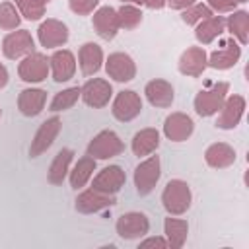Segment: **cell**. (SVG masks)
<instances>
[{"label":"cell","mask_w":249,"mask_h":249,"mask_svg":"<svg viewBox=\"0 0 249 249\" xmlns=\"http://www.w3.org/2000/svg\"><path fill=\"white\" fill-rule=\"evenodd\" d=\"M150 228V222L140 212H126L117 220V233L124 239H136L140 235H146Z\"/></svg>","instance_id":"cell-9"},{"label":"cell","mask_w":249,"mask_h":249,"mask_svg":"<svg viewBox=\"0 0 249 249\" xmlns=\"http://www.w3.org/2000/svg\"><path fill=\"white\" fill-rule=\"evenodd\" d=\"M105 68H107V74L113 80H117V82H130L134 78V74H136L134 60L128 54H124V53H113V54H109Z\"/></svg>","instance_id":"cell-11"},{"label":"cell","mask_w":249,"mask_h":249,"mask_svg":"<svg viewBox=\"0 0 249 249\" xmlns=\"http://www.w3.org/2000/svg\"><path fill=\"white\" fill-rule=\"evenodd\" d=\"M140 111H142V101H140L138 93L132 91V89L121 91V93L117 95L115 103H113V115H115L119 121H123V123L132 121Z\"/></svg>","instance_id":"cell-10"},{"label":"cell","mask_w":249,"mask_h":249,"mask_svg":"<svg viewBox=\"0 0 249 249\" xmlns=\"http://www.w3.org/2000/svg\"><path fill=\"white\" fill-rule=\"evenodd\" d=\"M204 68H206V53H204V49H200V47H191V49H187V51L181 54V58H179V70H181V74H185V76L196 78V76H200V74L204 72Z\"/></svg>","instance_id":"cell-17"},{"label":"cell","mask_w":249,"mask_h":249,"mask_svg":"<svg viewBox=\"0 0 249 249\" xmlns=\"http://www.w3.org/2000/svg\"><path fill=\"white\" fill-rule=\"evenodd\" d=\"M210 16H212V12H210L208 6H204V4H196V6L189 8V10H185V12L181 14V19H183L185 23L193 25V23H196V21H200V19L210 18Z\"/></svg>","instance_id":"cell-35"},{"label":"cell","mask_w":249,"mask_h":249,"mask_svg":"<svg viewBox=\"0 0 249 249\" xmlns=\"http://www.w3.org/2000/svg\"><path fill=\"white\" fill-rule=\"evenodd\" d=\"M226 93H228V84L226 82H218L210 89L198 91L196 97H195V109H196V113L200 117L214 115L218 109H222V105L226 101Z\"/></svg>","instance_id":"cell-2"},{"label":"cell","mask_w":249,"mask_h":249,"mask_svg":"<svg viewBox=\"0 0 249 249\" xmlns=\"http://www.w3.org/2000/svg\"><path fill=\"white\" fill-rule=\"evenodd\" d=\"M228 27L230 31L239 39V43H247V29H249V16L247 12H235L230 16L228 19Z\"/></svg>","instance_id":"cell-30"},{"label":"cell","mask_w":249,"mask_h":249,"mask_svg":"<svg viewBox=\"0 0 249 249\" xmlns=\"http://www.w3.org/2000/svg\"><path fill=\"white\" fill-rule=\"evenodd\" d=\"M161 202L165 206V210L169 214H183L187 212V208L191 206V189L185 181L181 179H173L165 185L163 195H161Z\"/></svg>","instance_id":"cell-1"},{"label":"cell","mask_w":249,"mask_h":249,"mask_svg":"<svg viewBox=\"0 0 249 249\" xmlns=\"http://www.w3.org/2000/svg\"><path fill=\"white\" fill-rule=\"evenodd\" d=\"M37 35H39V41L43 47H47V49L60 47L68 41V27L58 19H47L41 23Z\"/></svg>","instance_id":"cell-12"},{"label":"cell","mask_w":249,"mask_h":249,"mask_svg":"<svg viewBox=\"0 0 249 249\" xmlns=\"http://www.w3.org/2000/svg\"><path fill=\"white\" fill-rule=\"evenodd\" d=\"M80 97V88H68L64 91H58L53 101H51V109L53 111H64L68 107H72Z\"/></svg>","instance_id":"cell-32"},{"label":"cell","mask_w":249,"mask_h":249,"mask_svg":"<svg viewBox=\"0 0 249 249\" xmlns=\"http://www.w3.org/2000/svg\"><path fill=\"white\" fill-rule=\"evenodd\" d=\"M8 84V70L4 68V64H0V89Z\"/></svg>","instance_id":"cell-41"},{"label":"cell","mask_w":249,"mask_h":249,"mask_svg":"<svg viewBox=\"0 0 249 249\" xmlns=\"http://www.w3.org/2000/svg\"><path fill=\"white\" fill-rule=\"evenodd\" d=\"M93 27L97 31V35L105 41H111L117 31H119V18H117V10L111 6H103L93 14Z\"/></svg>","instance_id":"cell-16"},{"label":"cell","mask_w":249,"mask_h":249,"mask_svg":"<svg viewBox=\"0 0 249 249\" xmlns=\"http://www.w3.org/2000/svg\"><path fill=\"white\" fill-rule=\"evenodd\" d=\"M103 53L101 47L95 43H86L80 47V68L84 76H91L101 68Z\"/></svg>","instance_id":"cell-22"},{"label":"cell","mask_w":249,"mask_h":249,"mask_svg":"<svg viewBox=\"0 0 249 249\" xmlns=\"http://www.w3.org/2000/svg\"><path fill=\"white\" fill-rule=\"evenodd\" d=\"M41 2H43V4H47V2H49V0H41Z\"/></svg>","instance_id":"cell-43"},{"label":"cell","mask_w":249,"mask_h":249,"mask_svg":"<svg viewBox=\"0 0 249 249\" xmlns=\"http://www.w3.org/2000/svg\"><path fill=\"white\" fill-rule=\"evenodd\" d=\"M21 18L18 10L14 8L12 2H2L0 4V29H16L19 25Z\"/></svg>","instance_id":"cell-33"},{"label":"cell","mask_w":249,"mask_h":249,"mask_svg":"<svg viewBox=\"0 0 249 249\" xmlns=\"http://www.w3.org/2000/svg\"><path fill=\"white\" fill-rule=\"evenodd\" d=\"M204 158H206V163L210 167L222 169V167H228V165H231L235 161V152H233L231 146H228L224 142H218V144H212L206 150Z\"/></svg>","instance_id":"cell-24"},{"label":"cell","mask_w":249,"mask_h":249,"mask_svg":"<svg viewBox=\"0 0 249 249\" xmlns=\"http://www.w3.org/2000/svg\"><path fill=\"white\" fill-rule=\"evenodd\" d=\"M239 54H241L239 45L233 39H230L224 43V49L214 51L210 54V58H206V64L212 68H218V70H228L239 60Z\"/></svg>","instance_id":"cell-18"},{"label":"cell","mask_w":249,"mask_h":249,"mask_svg":"<svg viewBox=\"0 0 249 249\" xmlns=\"http://www.w3.org/2000/svg\"><path fill=\"white\" fill-rule=\"evenodd\" d=\"M47 93L43 89H23L18 97V107L25 117H35L45 107Z\"/></svg>","instance_id":"cell-23"},{"label":"cell","mask_w":249,"mask_h":249,"mask_svg":"<svg viewBox=\"0 0 249 249\" xmlns=\"http://www.w3.org/2000/svg\"><path fill=\"white\" fill-rule=\"evenodd\" d=\"M18 72L23 82H31V84L43 82L49 72V60L43 53H31L21 60Z\"/></svg>","instance_id":"cell-8"},{"label":"cell","mask_w":249,"mask_h":249,"mask_svg":"<svg viewBox=\"0 0 249 249\" xmlns=\"http://www.w3.org/2000/svg\"><path fill=\"white\" fill-rule=\"evenodd\" d=\"M243 109H245V99L241 95L228 97L224 101V105H222V115H220L216 126H220V128H233V126H237V123L241 121Z\"/></svg>","instance_id":"cell-19"},{"label":"cell","mask_w":249,"mask_h":249,"mask_svg":"<svg viewBox=\"0 0 249 249\" xmlns=\"http://www.w3.org/2000/svg\"><path fill=\"white\" fill-rule=\"evenodd\" d=\"M224 25H226V19L220 18V16H210L206 19H202V23L196 27V39L204 45L212 43L222 31H224Z\"/></svg>","instance_id":"cell-27"},{"label":"cell","mask_w":249,"mask_h":249,"mask_svg":"<svg viewBox=\"0 0 249 249\" xmlns=\"http://www.w3.org/2000/svg\"><path fill=\"white\" fill-rule=\"evenodd\" d=\"M160 179V158L152 156L146 161H142L134 171V185L138 195H148Z\"/></svg>","instance_id":"cell-6"},{"label":"cell","mask_w":249,"mask_h":249,"mask_svg":"<svg viewBox=\"0 0 249 249\" xmlns=\"http://www.w3.org/2000/svg\"><path fill=\"white\" fill-rule=\"evenodd\" d=\"M123 2H140V0H123Z\"/></svg>","instance_id":"cell-42"},{"label":"cell","mask_w":249,"mask_h":249,"mask_svg":"<svg viewBox=\"0 0 249 249\" xmlns=\"http://www.w3.org/2000/svg\"><path fill=\"white\" fill-rule=\"evenodd\" d=\"M72 156H74V152H72L70 148H62V150L54 156V160H53V163H51V167H49V183L60 185V183L64 181L66 171H68L70 161H72Z\"/></svg>","instance_id":"cell-26"},{"label":"cell","mask_w":249,"mask_h":249,"mask_svg":"<svg viewBox=\"0 0 249 249\" xmlns=\"http://www.w3.org/2000/svg\"><path fill=\"white\" fill-rule=\"evenodd\" d=\"M16 4L19 6L21 14L27 18V19H39L43 14H45V4L41 0H16Z\"/></svg>","instance_id":"cell-34"},{"label":"cell","mask_w":249,"mask_h":249,"mask_svg":"<svg viewBox=\"0 0 249 249\" xmlns=\"http://www.w3.org/2000/svg\"><path fill=\"white\" fill-rule=\"evenodd\" d=\"M124 150V144L113 130H101L89 144H88V154L97 158V160H109L119 156Z\"/></svg>","instance_id":"cell-3"},{"label":"cell","mask_w":249,"mask_h":249,"mask_svg":"<svg viewBox=\"0 0 249 249\" xmlns=\"http://www.w3.org/2000/svg\"><path fill=\"white\" fill-rule=\"evenodd\" d=\"M58 132H60V119L58 117L47 119L39 126V130H37V134H35V138H33V142L29 146V156L31 158H37L43 152H47L51 148V144L54 142V138H56Z\"/></svg>","instance_id":"cell-7"},{"label":"cell","mask_w":249,"mask_h":249,"mask_svg":"<svg viewBox=\"0 0 249 249\" xmlns=\"http://www.w3.org/2000/svg\"><path fill=\"white\" fill-rule=\"evenodd\" d=\"M51 68H53V80L54 82H66L74 76L76 60L70 51H56L51 56Z\"/></svg>","instance_id":"cell-20"},{"label":"cell","mask_w":249,"mask_h":249,"mask_svg":"<svg viewBox=\"0 0 249 249\" xmlns=\"http://www.w3.org/2000/svg\"><path fill=\"white\" fill-rule=\"evenodd\" d=\"M140 247H142V249H148V247H160V249H165V247H167V241L161 239V237H150V239L142 241Z\"/></svg>","instance_id":"cell-38"},{"label":"cell","mask_w":249,"mask_h":249,"mask_svg":"<svg viewBox=\"0 0 249 249\" xmlns=\"http://www.w3.org/2000/svg\"><path fill=\"white\" fill-rule=\"evenodd\" d=\"M140 2H144L148 8H156L158 10V8H163L167 0H140Z\"/></svg>","instance_id":"cell-40"},{"label":"cell","mask_w":249,"mask_h":249,"mask_svg":"<svg viewBox=\"0 0 249 249\" xmlns=\"http://www.w3.org/2000/svg\"><path fill=\"white\" fill-rule=\"evenodd\" d=\"M70 10L78 16H88L93 12V8L99 4V0H68Z\"/></svg>","instance_id":"cell-36"},{"label":"cell","mask_w":249,"mask_h":249,"mask_svg":"<svg viewBox=\"0 0 249 249\" xmlns=\"http://www.w3.org/2000/svg\"><path fill=\"white\" fill-rule=\"evenodd\" d=\"M210 8H214L216 12H230L235 8V0H208Z\"/></svg>","instance_id":"cell-37"},{"label":"cell","mask_w":249,"mask_h":249,"mask_svg":"<svg viewBox=\"0 0 249 249\" xmlns=\"http://www.w3.org/2000/svg\"><path fill=\"white\" fill-rule=\"evenodd\" d=\"M235 2H247V0H235Z\"/></svg>","instance_id":"cell-44"},{"label":"cell","mask_w":249,"mask_h":249,"mask_svg":"<svg viewBox=\"0 0 249 249\" xmlns=\"http://www.w3.org/2000/svg\"><path fill=\"white\" fill-rule=\"evenodd\" d=\"M93 169H95V160L91 156H84L82 160H78V163L74 165V169L70 173V185L74 189L84 187L88 183V179L91 177Z\"/></svg>","instance_id":"cell-28"},{"label":"cell","mask_w":249,"mask_h":249,"mask_svg":"<svg viewBox=\"0 0 249 249\" xmlns=\"http://www.w3.org/2000/svg\"><path fill=\"white\" fill-rule=\"evenodd\" d=\"M158 146H160V134L156 128H144V130L136 132L132 138V152L138 158L152 154Z\"/></svg>","instance_id":"cell-25"},{"label":"cell","mask_w":249,"mask_h":249,"mask_svg":"<svg viewBox=\"0 0 249 249\" xmlns=\"http://www.w3.org/2000/svg\"><path fill=\"white\" fill-rule=\"evenodd\" d=\"M193 119L185 113H171L167 119H165V124H163V132L169 140L173 142H183L187 140L191 134H193Z\"/></svg>","instance_id":"cell-13"},{"label":"cell","mask_w":249,"mask_h":249,"mask_svg":"<svg viewBox=\"0 0 249 249\" xmlns=\"http://www.w3.org/2000/svg\"><path fill=\"white\" fill-rule=\"evenodd\" d=\"M115 202V195H107L95 189L84 191L78 198H76V210L82 214H91V212H99L107 206H111Z\"/></svg>","instance_id":"cell-15"},{"label":"cell","mask_w":249,"mask_h":249,"mask_svg":"<svg viewBox=\"0 0 249 249\" xmlns=\"http://www.w3.org/2000/svg\"><path fill=\"white\" fill-rule=\"evenodd\" d=\"M146 97L156 107H169L173 103V88L165 80H152L146 84Z\"/></svg>","instance_id":"cell-21"},{"label":"cell","mask_w":249,"mask_h":249,"mask_svg":"<svg viewBox=\"0 0 249 249\" xmlns=\"http://www.w3.org/2000/svg\"><path fill=\"white\" fill-rule=\"evenodd\" d=\"M167 2H169V6L175 8V10H183V8H189V6L195 4V0H167Z\"/></svg>","instance_id":"cell-39"},{"label":"cell","mask_w":249,"mask_h":249,"mask_svg":"<svg viewBox=\"0 0 249 249\" xmlns=\"http://www.w3.org/2000/svg\"><path fill=\"white\" fill-rule=\"evenodd\" d=\"M117 18H119V27H123V29H134L142 21V12L138 8H134V6L124 4V6H121L117 10Z\"/></svg>","instance_id":"cell-31"},{"label":"cell","mask_w":249,"mask_h":249,"mask_svg":"<svg viewBox=\"0 0 249 249\" xmlns=\"http://www.w3.org/2000/svg\"><path fill=\"white\" fill-rule=\"evenodd\" d=\"M111 93H113V88L107 80H101V78H93V80H88L84 84V88L80 89V95L84 97V101L93 107V109H99V107H105L111 99Z\"/></svg>","instance_id":"cell-5"},{"label":"cell","mask_w":249,"mask_h":249,"mask_svg":"<svg viewBox=\"0 0 249 249\" xmlns=\"http://www.w3.org/2000/svg\"><path fill=\"white\" fill-rule=\"evenodd\" d=\"M165 235H167V241L173 249H179L185 239H187V231H189V226L185 220H177V218H165Z\"/></svg>","instance_id":"cell-29"},{"label":"cell","mask_w":249,"mask_h":249,"mask_svg":"<svg viewBox=\"0 0 249 249\" xmlns=\"http://www.w3.org/2000/svg\"><path fill=\"white\" fill-rule=\"evenodd\" d=\"M33 37L27 29H19V31H12L4 37L2 41V53L8 58H19L23 54H31L33 53Z\"/></svg>","instance_id":"cell-4"},{"label":"cell","mask_w":249,"mask_h":249,"mask_svg":"<svg viewBox=\"0 0 249 249\" xmlns=\"http://www.w3.org/2000/svg\"><path fill=\"white\" fill-rule=\"evenodd\" d=\"M124 171L119 167V165H109L105 169H101L97 173V177L93 179V189L95 191H101V193H107V195H115L121 191V187L124 185Z\"/></svg>","instance_id":"cell-14"}]
</instances>
